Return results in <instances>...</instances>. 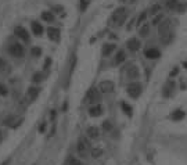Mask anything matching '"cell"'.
Masks as SVG:
<instances>
[{"instance_id":"ba28073f","label":"cell","mask_w":187,"mask_h":165,"mask_svg":"<svg viewBox=\"0 0 187 165\" xmlns=\"http://www.w3.org/2000/svg\"><path fill=\"white\" fill-rule=\"evenodd\" d=\"M126 46H128V49L132 50V51H137V50L140 49V42H139L136 38H132V39L128 40Z\"/></svg>"},{"instance_id":"9c48e42d","label":"cell","mask_w":187,"mask_h":165,"mask_svg":"<svg viewBox=\"0 0 187 165\" xmlns=\"http://www.w3.org/2000/svg\"><path fill=\"white\" fill-rule=\"evenodd\" d=\"M144 56L150 60H155V58H158V57H161V51L157 50V49H147Z\"/></svg>"},{"instance_id":"d4e9b609","label":"cell","mask_w":187,"mask_h":165,"mask_svg":"<svg viewBox=\"0 0 187 165\" xmlns=\"http://www.w3.org/2000/svg\"><path fill=\"white\" fill-rule=\"evenodd\" d=\"M31 54H32L33 57H40V54H42V50H40V47H32V50H31Z\"/></svg>"},{"instance_id":"603a6c76","label":"cell","mask_w":187,"mask_h":165,"mask_svg":"<svg viewBox=\"0 0 187 165\" xmlns=\"http://www.w3.org/2000/svg\"><path fill=\"white\" fill-rule=\"evenodd\" d=\"M87 135L90 136V137L96 139V137H97V136H99V129H97V128H94V126H92V128H89V129H87Z\"/></svg>"},{"instance_id":"4fadbf2b","label":"cell","mask_w":187,"mask_h":165,"mask_svg":"<svg viewBox=\"0 0 187 165\" xmlns=\"http://www.w3.org/2000/svg\"><path fill=\"white\" fill-rule=\"evenodd\" d=\"M87 146H89L87 143H85V140L80 139V140H79V144H78V151L82 155H86V153H87Z\"/></svg>"},{"instance_id":"f546056e","label":"cell","mask_w":187,"mask_h":165,"mask_svg":"<svg viewBox=\"0 0 187 165\" xmlns=\"http://www.w3.org/2000/svg\"><path fill=\"white\" fill-rule=\"evenodd\" d=\"M161 20H162V15H161V14H158L157 17H154V20H153V24H154V25H158V24L161 22Z\"/></svg>"},{"instance_id":"5bb4252c","label":"cell","mask_w":187,"mask_h":165,"mask_svg":"<svg viewBox=\"0 0 187 165\" xmlns=\"http://www.w3.org/2000/svg\"><path fill=\"white\" fill-rule=\"evenodd\" d=\"M128 75H129V78H130V79H136V78L139 76V69H137V67H135V65H130V67H129Z\"/></svg>"},{"instance_id":"4dcf8cb0","label":"cell","mask_w":187,"mask_h":165,"mask_svg":"<svg viewBox=\"0 0 187 165\" xmlns=\"http://www.w3.org/2000/svg\"><path fill=\"white\" fill-rule=\"evenodd\" d=\"M0 94L2 96H6L7 94V87L4 85H2V83H0Z\"/></svg>"},{"instance_id":"1f68e13d","label":"cell","mask_w":187,"mask_h":165,"mask_svg":"<svg viewBox=\"0 0 187 165\" xmlns=\"http://www.w3.org/2000/svg\"><path fill=\"white\" fill-rule=\"evenodd\" d=\"M86 7H87V0H80V10L85 11Z\"/></svg>"},{"instance_id":"d6986e66","label":"cell","mask_w":187,"mask_h":165,"mask_svg":"<svg viewBox=\"0 0 187 165\" xmlns=\"http://www.w3.org/2000/svg\"><path fill=\"white\" fill-rule=\"evenodd\" d=\"M42 18L44 21H47V22H53V21H54V14L50 13V11H43V13H42Z\"/></svg>"},{"instance_id":"44dd1931","label":"cell","mask_w":187,"mask_h":165,"mask_svg":"<svg viewBox=\"0 0 187 165\" xmlns=\"http://www.w3.org/2000/svg\"><path fill=\"white\" fill-rule=\"evenodd\" d=\"M148 33H150V25L148 24H144L143 27L140 28V36H148Z\"/></svg>"},{"instance_id":"30bf717a","label":"cell","mask_w":187,"mask_h":165,"mask_svg":"<svg viewBox=\"0 0 187 165\" xmlns=\"http://www.w3.org/2000/svg\"><path fill=\"white\" fill-rule=\"evenodd\" d=\"M47 33H49V38L51 40H58L60 39V31L57 29V28H49V29H47Z\"/></svg>"},{"instance_id":"8d00e7d4","label":"cell","mask_w":187,"mask_h":165,"mask_svg":"<svg viewBox=\"0 0 187 165\" xmlns=\"http://www.w3.org/2000/svg\"><path fill=\"white\" fill-rule=\"evenodd\" d=\"M49 65H50V58H47L46 60V64H44V68H49Z\"/></svg>"},{"instance_id":"6da1fadb","label":"cell","mask_w":187,"mask_h":165,"mask_svg":"<svg viewBox=\"0 0 187 165\" xmlns=\"http://www.w3.org/2000/svg\"><path fill=\"white\" fill-rule=\"evenodd\" d=\"M126 17H128V11H126L125 7H119V8H116L111 15V25H114V27H119V25H122V24L125 22V20H126Z\"/></svg>"},{"instance_id":"277c9868","label":"cell","mask_w":187,"mask_h":165,"mask_svg":"<svg viewBox=\"0 0 187 165\" xmlns=\"http://www.w3.org/2000/svg\"><path fill=\"white\" fill-rule=\"evenodd\" d=\"M89 103H99L100 101V93L97 89H90L87 92V96H86Z\"/></svg>"},{"instance_id":"ffe728a7","label":"cell","mask_w":187,"mask_h":165,"mask_svg":"<svg viewBox=\"0 0 187 165\" xmlns=\"http://www.w3.org/2000/svg\"><path fill=\"white\" fill-rule=\"evenodd\" d=\"M39 90L38 87H32V89H29V92H28V97H29V100H35L38 97V94H39Z\"/></svg>"},{"instance_id":"cb8c5ba5","label":"cell","mask_w":187,"mask_h":165,"mask_svg":"<svg viewBox=\"0 0 187 165\" xmlns=\"http://www.w3.org/2000/svg\"><path fill=\"white\" fill-rule=\"evenodd\" d=\"M179 3H177V0H168L166 2V7L169 10H176Z\"/></svg>"},{"instance_id":"e575fe53","label":"cell","mask_w":187,"mask_h":165,"mask_svg":"<svg viewBox=\"0 0 187 165\" xmlns=\"http://www.w3.org/2000/svg\"><path fill=\"white\" fill-rule=\"evenodd\" d=\"M177 72H179V69H177V67H176V68H175L173 71H172V72H171V76H175Z\"/></svg>"},{"instance_id":"52a82bcc","label":"cell","mask_w":187,"mask_h":165,"mask_svg":"<svg viewBox=\"0 0 187 165\" xmlns=\"http://www.w3.org/2000/svg\"><path fill=\"white\" fill-rule=\"evenodd\" d=\"M15 35L18 38H21L24 42H28V40H29V35H28V32H26V29L24 27H17L15 28Z\"/></svg>"},{"instance_id":"e0dca14e","label":"cell","mask_w":187,"mask_h":165,"mask_svg":"<svg viewBox=\"0 0 187 165\" xmlns=\"http://www.w3.org/2000/svg\"><path fill=\"white\" fill-rule=\"evenodd\" d=\"M115 50V45H112V43H107V45H104V47H103V56H110V54L112 53Z\"/></svg>"},{"instance_id":"9a60e30c","label":"cell","mask_w":187,"mask_h":165,"mask_svg":"<svg viewBox=\"0 0 187 165\" xmlns=\"http://www.w3.org/2000/svg\"><path fill=\"white\" fill-rule=\"evenodd\" d=\"M125 57H126V56H125V51H123V50H119L118 53H116L115 60H114V64H115V65H119L121 63H123V61H125Z\"/></svg>"},{"instance_id":"7c38bea8","label":"cell","mask_w":187,"mask_h":165,"mask_svg":"<svg viewBox=\"0 0 187 165\" xmlns=\"http://www.w3.org/2000/svg\"><path fill=\"white\" fill-rule=\"evenodd\" d=\"M32 32L35 33L36 36H40V35L43 33V27L40 25L39 22H36V21H35V22H32Z\"/></svg>"},{"instance_id":"74e56055","label":"cell","mask_w":187,"mask_h":165,"mask_svg":"<svg viewBox=\"0 0 187 165\" xmlns=\"http://www.w3.org/2000/svg\"><path fill=\"white\" fill-rule=\"evenodd\" d=\"M54 10H56V11H62V7H60V6H56V7H54Z\"/></svg>"},{"instance_id":"836d02e7","label":"cell","mask_w":187,"mask_h":165,"mask_svg":"<svg viewBox=\"0 0 187 165\" xmlns=\"http://www.w3.org/2000/svg\"><path fill=\"white\" fill-rule=\"evenodd\" d=\"M71 165H80V162L78 161V160H71Z\"/></svg>"},{"instance_id":"5b68a950","label":"cell","mask_w":187,"mask_h":165,"mask_svg":"<svg viewBox=\"0 0 187 165\" xmlns=\"http://www.w3.org/2000/svg\"><path fill=\"white\" fill-rule=\"evenodd\" d=\"M99 89L100 92L103 93H110L114 90V82H111V81H104V82H101L99 85Z\"/></svg>"},{"instance_id":"3957f363","label":"cell","mask_w":187,"mask_h":165,"mask_svg":"<svg viewBox=\"0 0 187 165\" xmlns=\"http://www.w3.org/2000/svg\"><path fill=\"white\" fill-rule=\"evenodd\" d=\"M158 33H159V36L164 38L166 36V35H169L171 33V22L168 20L162 21V22H159V28H158Z\"/></svg>"},{"instance_id":"83f0119b","label":"cell","mask_w":187,"mask_h":165,"mask_svg":"<svg viewBox=\"0 0 187 165\" xmlns=\"http://www.w3.org/2000/svg\"><path fill=\"white\" fill-rule=\"evenodd\" d=\"M42 78H43L42 74H40V72H36L35 75H33L32 79H33V82H40V81H42Z\"/></svg>"},{"instance_id":"8992f818","label":"cell","mask_w":187,"mask_h":165,"mask_svg":"<svg viewBox=\"0 0 187 165\" xmlns=\"http://www.w3.org/2000/svg\"><path fill=\"white\" fill-rule=\"evenodd\" d=\"M10 53L15 57H22L24 56V46H21L20 43H14L10 47Z\"/></svg>"},{"instance_id":"d590c367","label":"cell","mask_w":187,"mask_h":165,"mask_svg":"<svg viewBox=\"0 0 187 165\" xmlns=\"http://www.w3.org/2000/svg\"><path fill=\"white\" fill-rule=\"evenodd\" d=\"M44 128H46V125H44V124H42V125H40V128H39V132H43V130H44Z\"/></svg>"},{"instance_id":"d6a6232c","label":"cell","mask_w":187,"mask_h":165,"mask_svg":"<svg viewBox=\"0 0 187 165\" xmlns=\"http://www.w3.org/2000/svg\"><path fill=\"white\" fill-rule=\"evenodd\" d=\"M101 154V150H93V157H99Z\"/></svg>"},{"instance_id":"484cf974","label":"cell","mask_w":187,"mask_h":165,"mask_svg":"<svg viewBox=\"0 0 187 165\" xmlns=\"http://www.w3.org/2000/svg\"><path fill=\"white\" fill-rule=\"evenodd\" d=\"M159 10H161V6H159V4H155V6L151 7V14L155 15V14H158V11Z\"/></svg>"},{"instance_id":"ac0fdd59","label":"cell","mask_w":187,"mask_h":165,"mask_svg":"<svg viewBox=\"0 0 187 165\" xmlns=\"http://www.w3.org/2000/svg\"><path fill=\"white\" fill-rule=\"evenodd\" d=\"M90 115L92 117H99V115H101V112H103V107L101 106H96V107H92L90 108Z\"/></svg>"},{"instance_id":"f35d334b","label":"cell","mask_w":187,"mask_h":165,"mask_svg":"<svg viewBox=\"0 0 187 165\" xmlns=\"http://www.w3.org/2000/svg\"><path fill=\"white\" fill-rule=\"evenodd\" d=\"M3 67H4V61H3V60H2V58H0V69L3 68Z\"/></svg>"},{"instance_id":"7402d4cb","label":"cell","mask_w":187,"mask_h":165,"mask_svg":"<svg viewBox=\"0 0 187 165\" xmlns=\"http://www.w3.org/2000/svg\"><path fill=\"white\" fill-rule=\"evenodd\" d=\"M121 107H122V110H123V112H126L129 117H132V112H133V110H132V107L129 106V104H126L125 101H122L121 103Z\"/></svg>"},{"instance_id":"8fae6325","label":"cell","mask_w":187,"mask_h":165,"mask_svg":"<svg viewBox=\"0 0 187 165\" xmlns=\"http://www.w3.org/2000/svg\"><path fill=\"white\" fill-rule=\"evenodd\" d=\"M184 115H186V114H184L183 110H176V111H173L171 114V119L172 121H182V119L184 118Z\"/></svg>"},{"instance_id":"f1b7e54d","label":"cell","mask_w":187,"mask_h":165,"mask_svg":"<svg viewBox=\"0 0 187 165\" xmlns=\"http://www.w3.org/2000/svg\"><path fill=\"white\" fill-rule=\"evenodd\" d=\"M103 128H104V130H110V129L112 128L111 122H110V121H104V122H103Z\"/></svg>"},{"instance_id":"ab89813d","label":"cell","mask_w":187,"mask_h":165,"mask_svg":"<svg viewBox=\"0 0 187 165\" xmlns=\"http://www.w3.org/2000/svg\"><path fill=\"white\" fill-rule=\"evenodd\" d=\"M184 67H187V63H184Z\"/></svg>"},{"instance_id":"2e32d148","label":"cell","mask_w":187,"mask_h":165,"mask_svg":"<svg viewBox=\"0 0 187 165\" xmlns=\"http://www.w3.org/2000/svg\"><path fill=\"white\" fill-rule=\"evenodd\" d=\"M173 87H175V83L172 82V81H169V82L166 83V86L164 87V96L165 97L171 96V93H172V90H173Z\"/></svg>"},{"instance_id":"4316f807","label":"cell","mask_w":187,"mask_h":165,"mask_svg":"<svg viewBox=\"0 0 187 165\" xmlns=\"http://www.w3.org/2000/svg\"><path fill=\"white\" fill-rule=\"evenodd\" d=\"M146 17H147V13H146V11H143V13L140 14V17H139V20H137V25H141V22L146 20Z\"/></svg>"},{"instance_id":"7a4b0ae2","label":"cell","mask_w":187,"mask_h":165,"mask_svg":"<svg viewBox=\"0 0 187 165\" xmlns=\"http://www.w3.org/2000/svg\"><path fill=\"white\" fill-rule=\"evenodd\" d=\"M128 94L132 99H137L141 94V85L139 82H132L128 85Z\"/></svg>"}]
</instances>
